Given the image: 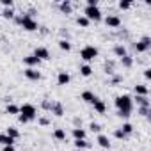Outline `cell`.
<instances>
[{
    "label": "cell",
    "mask_w": 151,
    "mask_h": 151,
    "mask_svg": "<svg viewBox=\"0 0 151 151\" xmlns=\"http://www.w3.org/2000/svg\"><path fill=\"white\" fill-rule=\"evenodd\" d=\"M116 107H117V112H132L133 110V101H132V96L130 94H121L116 98Z\"/></svg>",
    "instance_id": "cell-1"
},
{
    "label": "cell",
    "mask_w": 151,
    "mask_h": 151,
    "mask_svg": "<svg viewBox=\"0 0 151 151\" xmlns=\"http://www.w3.org/2000/svg\"><path fill=\"white\" fill-rule=\"evenodd\" d=\"M98 55H100V50H98L96 46H93V45H86V46L80 50V59L86 60L87 64H89L91 60H94Z\"/></svg>",
    "instance_id": "cell-2"
},
{
    "label": "cell",
    "mask_w": 151,
    "mask_h": 151,
    "mask_svg": "<svg viewBox=\"0 0 151 151\" xmlns=\"http://www.w3.org/2000/svg\"><path fill=\"white\" fill-rule=\"evenodd\" d=\"M20 25H22V29H23V30H27V32H36V30L39 29V23H37V20L30 18L29 14H23V16H22V20H20Z\"/></svg>",
    "instance_id": "cell-3"
},
{
    "label": "cell",
    "mask_w": 151,
    "mask_h": 151,
    "mask_svg": "<svg viewBox=\"0 0 151 151\" xmlns=\"http://www.w3.org/2000/svg\"><path fill=\"white\" fill-rule=\"evenodd\" d=\"M82 16H86L89 22H100V20H103V14H101V11H100L98 6H96V7H87V6H86Z\"/></svg>",
    "instance_id": "cell-4"
},
{
    "label": "cell",
    "mask_w": 151,
    "mask_h": 151,
    "mask_svg": "<svg viewBox=\"0 0 151 151\" xmlns=\"http://www.w3.org/2000/svg\"><path fill=\"white\" fill-rule=\"evenodd\" d=\"M20 114L25 116L29 121H34L37 117V109L32 103H23V105H20Z\"/></svg>",
    "instance_id": "cell-5"
},
{
    "label": "cell",
    "mask_w": 151,
    "mask_h": 151,
    "mask_svg": "<svg viewBox=\"0 0 151 151\" xmlns=\"http://www.w3.org/2000/svg\"><path fill=\"white\" fill-rule=\"evenodd\" d=\"M133 48H135L137 53H146V52L151 48V37H149V36H144L140 41H137V43L133 45Z\"/></svg>",
    "instance_id": "cell-6"
},
{
    "label": "cell",
    "mask_w": 151,
    "mask_h": 151,
    "mask_svg": "<svg viewBox=\"0 0 151 151\" xmlns=\"http://www.w3.org/2000/svg\"><path fill=\"white\" fill-rule=\"evenodd\" d=\"M103 20H105V25H107L109 29H119V27H121V18H119L117 14H109V16H105Z\"/></svg>",
    "instance_id": "cell-7"
},
{
    "label": "cell",
    "mask_w": 151,
    "mask_h": 151,
    "mask_svg": "<svg viewBox=\"0 0 151 151\" xmlns=\"http://www.w3.org/2000/svg\"><path fill=\"white\" fill-rule=\"evenodd\" d=\"M32 55L37 57L39 60H48V59H50V50H48L46 46H36V50H34Z\"/></svg>",
    "instance_id": "cell-8"
},
{
    "label": "cell",
    "mask_w": 151,
    "mask_h": 151,
    "mask_svg": "<svg viewBox=\"0 0 151 151\" xmlns=\"http://www.w3.org/2000/svg\"><path fill=\"white\" fill-rule=\"evenodd\" d=\"M23 73H25V77H27L30 82H37V80H41V73H39L36 68H27Z\"/></svg>",
    "instance_id": "cell-9"
},
{
    "label": "cell",
    "mask_w": 151,
    "mask_h": 151,
    "mask_svg": "<svg viewBox=\"0 0 151 151\" xmlns=\"http://www.w3.org/2000/svg\"><path fill=\"white\" fill-rule=\"evenodd\" d=\"M96 142H98V146H101L105 151H107V149H110V146H112L110 139H109L105 133H98V135H96Z\"/></svg>",
    "instance_id": "cell-10"
},
{
    "label": "cell",
    "mask_w": 151,
    "mask_h": 151,
    "mask_svg": "<svg viewBox=\"0 0 151 151\" xmlns=\"http://www.w3.org/2000/svg\"><path fill=\"white\" fill-rule=\"evenodd\" d=\"M69 82H71V75L68 71H59V75H57V84L59 86H68Z\"/></svg>",
    "instance_id": "cell-11"
},
{
    "label": "cell",
    "mask_w": 151,
    "mask_h": 151,
    "mask_svg": "<svg viewBox=\"0 0 151 151\" xmlns=\"http://www.w3.org/2000/svg\"><path fill=\"white\" fill-rule=\"evenodd\" d=\"M23 64H25L27 68H36V69H37V66L41 64V60H39L37 57H34V55H27V57H23Z\"/></svg>",
    "instance_id": "cell-12"
},
{
    "label": "cell",
    "mask_w": 151,
    "mask_h": 151,
    "mask_svg": "<svg viewBox=\"0 0 151 151\" xmlns=\"http://www.w3.org/2000/svg\"><path fill=\"white\" fill-rule=\"evenodd\" d=\"M80 100H82V101H86V103H89V105H93V103L98 100V96H96L93 91H84V93L80 94Z\"/></svg>",
    "instance_id": "cell-13"
},
{
    "label": "cell",
    "mask_w": 151,
    "mask_h": 151,
    "mask_svg": "<svg viewBox=\"0 0 151 151\" xmlns=\"http://www.w3.org/2000/svg\"><path fill=\"white\" fill-rule=\"evenodd\" d=\"M71 135H73L75 140H82V139L87 137V132H86L84 128H80V126H75V128L71 130Z\"/></svg>",
    "instance_id": "cell-14"
},
{
    "label": "cell",
    "mask_w": 151,
    "mask_h": 151,
    "mask_svg": "<svg viewBox=\"0 0 151 151\" xmlns=\"http://www.w3.org/2000/svg\"><path fill=\"white\" fill-rule=\"evenodd\" d=\"M59 11L62 14H71L73 13V4L69 2V0H62V2L59 4Z\"/></svg>",
    "instance_id": "cell-15"
},
{
    "label": "cell",
    "mask_w": 151,
    "mask_h": 151,
    "mask_svg": "<svg viewBox=\"0 0 151 151\" xmlns=\"http://www.w3.org/2000/svg\"><path fill=\"white\" fill-rule=\"evenodd\" d=\"M50 112H52L53 116H57V117H62V116H64V107H62V103H59V101H53V103H52V109H50Z\"/></svg>",
    "instance_id": "cell-16"
},
{
    "label": "cell",
    "mask_w": 151,
    "mask_h": 151,
    "mask_svg": "<svg viewBox=\"0 0 151 151\" xmlns=\"http://www.w3.org/2000/svg\"><path fill=\"white\" fill-rule=\"evenodd\" d=\"M93 109H94V112H98V114H105V112H107V105H105V101L100 100V98L93 103Z\"/></svg>",
    "instance_id": "cell-17"
},
{
    "label": "cell",
    "mask_w": 151,
    "mask_h": 151,
    "mask_svg": "<svg viewBox=\"0 0 151 151\" xmlns=\"http://www.w3.org/2000/svg\"><path fill=\"white\" fill-rule=\"evenodd\" d=\"M114 55H116V57H119V59H123L124 55H128L126 46H124V45H116V46H114Z\"/></svg>",
    "instance_id": "cell-18"
},
{
    "label": "cell",
    "mask_w": 151,
    "mask_h": 151,
    "mask_svg": "<svg viewBox=\"0 0 151 151\" xmlns=\"http://www.w3.org/2000/svg\"><path fill=\"white\" fill-rule=\"evenodd\" d=\"M132 101H135L139 107H151V101H149L147 96H135Z\"/></svg>",
    "instance_id": "cell-19"
},
{
    "label": "cell",
    "mask_w": 151,
    "mask_h": 151,
    "mask_svg": "<svg viewBox=\"0 0 151 151\" xmlns=\"http://www.w3.org/2000/svg\"><path fill=\"white\" fill-rule=\"evenodd\" d=\"M133 91H135V96H147V94H149L147 86H142V84L135 86V87H133Z\"/></svg>",
    "instance_id": "cell-20"
},
{
    "label": "cell",
    "mask_w": 151,
    "mask_h": 151,
    "mask_svg": "<svg viewBox=\"0 0 151 151\" xmlns=\"http://www.w3.org/2000/svg\"><path fill=\"white\" fill-rule=\"evenodd\" d=\"M119 62H121V66H123V68H126V69H128V68H132V66H133V55H130V53H128V55H124L123 59H119Z\"/></svg>",
    "instance_id": "cell-21"
},
{
    "label": "cell",
    "mask_w": 151,
    "mask_h": 151,
    "mask_svg": "<svg viewBox=\"0 0 151 151\" xmlns=\"http://www.w3.org/2000/svg\"><path fill=\"white\" fill-rule=\"evenodd\" d=\"M14 16H16V13H14L13 7H6V9H2V18H6V20H14Z\"/></svg>",
    "instance_id": "cell-22"
},
{
    "label": "cell",
    "mask_w": 151,
    "mask_h": 151,
    "mask_svg": "<svg viewBox=\"0 0 151 151\" xmlns=\"http://www.w3.org/2000/svg\"><path fill=\"white\" fill-rule=\"evenodd\" d=\"M6 112H7L9 116H18V114H20V107H18V105H14V103H7Z\"/></svg>",
    "instance_id": "cell-23"
},
{
    "label": "cell",
    "mask_w": 151,
    "mask_h": 151,
    "mask_svg": "<svg viewBox=\"0 0 151 151\" xmlns=\"http://www.w3.org/2000/svg\"><path fill=\"white\" fill-rule=\"evenodd\" d=\"M6 135H9L11 139H20V130L18 128H14V126H7V130H6Z\"/></svg>",
    "instance_id": "cell-24"
},
{
    "label": "cell",
    "mask_w": 151,
    "mask_h": 151,
    "mask_svg": "<svg viewBox=\"0 0 151 151\" xmlns=\"http://www.w3.org/2000/svg\"><path fill=\"white\" fill-rule=\"evenodd\" d=\"M66 137H68V135H66V132H64L62 128H55V130H53V139H55V140H60V142H62V140H66Z\"/></svg>",
    "instance_id": "cell-25"
},
{
    "label": "cell",
    "mask_w": 151,
    "mask_h": 151,
    "mask_svg": "<svg viewBox=\"0 0 151 151\" xmlns=\"http://www.w3.org/2000/svg\"><path fill=\"white\" fill-rule=\"evenodd\" d=\"M0 144L2 146H14V139H11L6 133H0Z\"/></svg>",
    "instance_id": "cell-26"
},
{
    "label": "cell",
    "mask_w": 151,
    "mask_h": 151,
    "mask_svg": "<svg viewBox=\"0 0 151 151\" xmlns=\"http://www.w3.org/2000/svg\"><path fill=\"white\" fill-rule=\"evenodd\" d=\"M80 75L82 77H91L93 75V68H91V64H84V66H80Z\"/></svg>",
    "instance_id": "cell-27"
},
{
    "label": "cell",
    "mask_w": 151,
    "mask_h": 151,
    "mask_svg": "<svg viewBox=\"0 0 151 151\" xmlns=\"http://www.w3.org/2000/svg\"><path fill=\"white\" fill-rule=\"evenodd\" d=\"M57 45H59V48H60L62 52H69V50H71V43H69L68 39H59Z\"/></svg>",
    "instance_id": "cell-28"
},
{
    "label": "cell",
    "mask_w": 151,
    "mask_h": 151,
    "mask_svg": "<svg viewBox=\"0 0 151 151\" xmlns=\"http://www.w3.org/2000/svg\"><path fill=\"white\" fill-rule=\"evenodd\" d=\"M73 144H75V147L80 149V151H84V149L89 147V142H87L86 139H82V140H73Z\"/></svg>",
    "instance_id": "cell-29"
},
{
    "label": "cell",
    "mask_w": 151,
    "mask_h": 151,
    "mask_svg": "<svg viewBox=\"0 0 151 151\" xmlns=\"http://www.w3.org/2000/svg\"><path fill=\"white\" fill-rule=\"evenodd\" d=\"M77 25L82 27V29H87V27L91 25V22H89L86 16H78V18H77Z\"/></svg>",
    "instance_id": "cell-30"
},
{
    "label": "cell",
    "mask_w": 151,
    "mask_h": 151,
    "mask_svg": "<svg viewBox=\"0 0 151 151\" xmlns=\"http://www.w3.org/2000/svg\"><path fill=\"white\" fill-rule=\"evenodd\" d=\"M121 130H123V133L128 137V135H132V133H133V124H132V123H124V124L121 126Z\"/></svg>",
    "instance_id": "cell-31"
},
{
    "label": "cell",
    "mask_w": 151,
    "mask_h": 151,
    "mask_svg": "<svg viewBox=\"0 0 151 151\" xmlns=\"http://www.w3.org/2000/svg\"><path fill=\"white\" fill-rule=\"evenodd\" d=\"M117 6H119V9H121V11H128V9L132 7V2H130V0H121Z\"/></svg>",
    "instance_id": "cell-32"
},
{
    "label": "cell",
    "mask_w": 151,
    "mask_h": 151,
    "mask_svg": "<svg viewBox=\"0 0 151 151\" xmlns=\"http://www.w3.org/2000/svg\"><path fill=\"white\" fill-rule=\"evenodd\" d=\"M89 128H91L93 133H101V124H98V123H94V121L89 124Z\"/></svg>",
    "instance_id": "cell-33"
},
{
    "label": "cell",
    "mask_w": 151,
    "mask_h": 151,
    "mask_svg": "<svg viewBox=\"0 0 151 151\" xmlns=\"http://www.w3.org/2000/svg\"><path fill=\"white\" fill-rule=\"evenodd\" d=\"M137 112H139V116H149V107H139L137 109Z\"/></svg>",
    "instance_id": "cell-34"
},
{
    "label": "cell",
    "mask_w": 151,
    "mask_h": 151,
    "mask_svg": "<svg viewBox=\"0 0 151 151\" xmlns=\"http://www.w3.org/2000/svg\"><path fill=\"white\" fill-rule=\"evenodd\" d=\"M114 137H116V139H119V140H124V139H126V135L123 133V130H121V128H117V130L114 132Z\"/></svg>",
    "instance_id": "cell-35"
},
{
    "label": "cell",
    "mask_w": 151,
    "mask_h": 151,
    "mask_svg": "<svg viewBox=\"0 0 151 151\" xmlns=\"http://www.w3.org/2000/svg\"><path fill=\"white\" fill-rule=\"evenodd\" d=\"M0 4L4 6V9L6 7H14V0H0Z\"/></svg>",
    "instance_id": "cell-36"
},
{
    "label": "cell",
    "mask_w": 151,
    "mask_h": 151,
    "mask_svg": "<svg viewBox=\"0 0 151 151\" xmlns=\"http://www.w3.org/2000/svg\"><path fill=\"white\" fill-rule=\"evenodd\" d=\"M37 123H39L41 126H48V124H50V119H48V117H39Z\"/></svg>",
    "instance_id": "cell-37"
},
{
    "label": "cell",
    "mask_w": 151,
    "mask_h": 151,
    "mask_svg": "<svg viewBox=\"0 0 151 151\" xmlns=\"http://www.w3.org/2000/svg\"><path fill=\"white\" fill-rule=\"evenodd\" d=\"M52 103H53V101H48V100H45V101L41 103V107H43L45 110H50V109H52Z\"/></svg>",
    "instance_id": "cell-38"
},
{
    "label": "cell",
    "mask_w": 151,
    "mask_h": 151,
    "mask_svg": "<svg viewBox=\"0 0 151 151\" xmlns=\"http://www.w3.org/2000/svg\"><path fill=\"white\" fill-rule=\"evenodd\" d=\"M18 121H20L22 124H27V123H30V121H29L25 116H22V114H18Z\"/></svg>",
    "instance_id": "cell-39"
},
{
    "label": "cell",
    "mask_w": 151,
    "mask_h": 151,
    "mask_svg": "<svg viewBox=\"0 0 151 151\" xmlns=\"http://www.w3.org/2000/svg\"><path fill=\"white\" fill-rule=\"evenodd\" d=\"M144 78H146V80H151V69H149V68L144 69Z\"/></svg>",
    "instance_id": "cell-40"
},
{
    "label": "cell",
    "mask_w": 151,
    "mask_h": 151,
    "mask_svg": "<svg viewBox=\"0 0 151 151\" xmlns=\"http://www.w3.org/2000/svg\"><path fill=\"white\" fill-rule=\"evenodd\" d=\"M121 80H123V78H121V77H119V75H116V77H114V78H112V84H119V82H121Z\"/></svg>",
    "instance_id": "cell-41"
},
{
    "label": "cell",
    "mask_w": 151,
    "mask_h": 151,
    "mask_svg": "<svg viewBox=\"0 0 151 151\" xmlns=\"http://www.w3.org/2000/svg\"><path fill=\"white\" fill-rule=\"evenodd\" d=\"M37 30H39V32H41L43 36H45V34H48V29H46V27H39Z\"/></svg>",
    "instance_id": "cell-42"
},
{
    "label": "cell",
    "mask_w": 151,
    "mask_h": 151,
    "mask_svg": "<svg viewBox=\"0 0 151 151\" xmlns=\"http://www.w3.org/2000/svg\"><path fill=\"white\" fill-rule=\"evenodd\" d=\"M2 151H16V149H14V146H4Z\"/></svg>",
    "instance_id": "cell-43"
},
{
    "label": "cell",
    "mask_w": 151,
    "mask_h": 151,
    "mask_svg": "<svg viewBox=\"0 0 151 151\" xmlns=\"http://www.w3.org/2000/svg\"><path fill=\"white\" fill-rule=\"evenodd\" d=\"M0 18H2V9H0Z\"/></svg>",
    "instance_id": "cell-44"
},
{
    "label": "cell",
    "mask_w": 151,
    "mask_h": 151,
    "mask_svg": "<svg viewBox=\"0 0 151 151\" xmlns=\"http://www.w3.org/2000/svg\"><path fill=\"white\" fill-rule=\"evenodd\" d=\"M107 151H110V149H107Z\"/></svg>",
    "instance_id": "cell-45"
}]
</instances>
